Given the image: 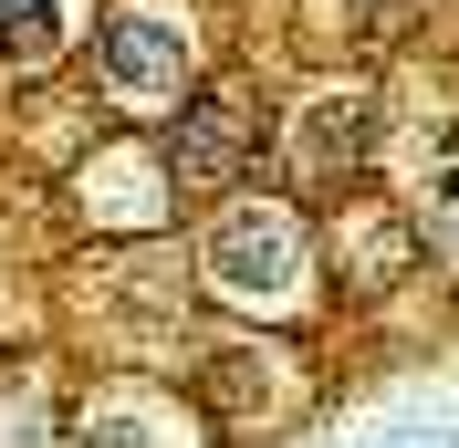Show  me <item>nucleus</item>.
Here are the masks:
<instances>
[{
  "instance_id": "0eeeda50",
  "label": "nucleus",
  "mask_w": 459,
  "mask_h": 448,
  "mask_svg": "<svg viewBox=\"0 0 459 448\" xmlns=\"http://www.w3.org/2000/svg\"><path fill=\"white\" fill-rule=\"evenodd\" d=\"M63 53V0H0V63H53Z\"/></svg>"
},
{
  "instance_id": "1a4fd4ad",
  "label": "nucleus",
  "mask_w": 459,
  "mask_h": 448,
  "mask_svg": "<svg viewBox=\"0 0 459 448\" xmlns=\"http://www.w3.org/2000/svg\"><path fill=\"white\" fill-rule=\"evenodd\" d=\"M397 448H459V438H449V427H418V438H397Z\"/></svg>"
},
{
  "instance_id": "39448f33",
  "label": "nucleus",
  "mask_w": 459,
  "mask_h": 448,
  "mask_svg": "<svg viewBox=\"0 0 459 448\" xmlns=\"http://www.w3.org/2000/svg\"><path fill=\"white\" fill-rule=\"evenodd\" d=\"M303 396V375H292L272 344H220V365H209V407H220V427H272Z\"/></svg>"
},
{
  "instance_id": "f03ea898",
  "label": "nucleus",
  "mask_w": 459,
  "mask_h": 448,
  "mask_svg": "<svg viewBox=\"0 0 459 448\" xmlns=\"http://www.w3.org/2000/svg\"><path fill=\"white\" fill-rule=\"evenodd\" d=\"M251 168H261V115H251V94H240V84L188 94V115H178V136H168V177H178V188H199V198H230Z\"/></svg>"
},
{
  "instance_id": "f257e3e1",
  "label": "nucleus",
  "mask_w": 459,
  "mask_h": 448,
  "mask_svg": "<svg viewBox=\"0 0 459 448\" xmlns=\"http://www.w3.org/2000/svg\"><path fill=\"white\" fill-rule=\"evenodd\" d=\"M314 229H303V209H282V198H230L220 220L199 229V281L220 292L230 313H251V323H282V313L314 303Z\"/></svg>"
},
{
  "instance_id": "423d86ee",
  "label": "nucleus",
  "mask_w": 459,
  "mask_h": 448,
  "mask_svg": "<svg viewBox=\"0 0 459 448\" xmlns=\"http://www.w3.org/2000/svg\"><path fill=\"white\" fill-rule=\"evenodd\" d=\"M157 188H168V168H157V157H136V146H105V157H94L84 168V220H157Z\"/></svg>"
},
{
  "instance_id": "7ed1b4c3",
  "label": "nucleus",
  "mask_w": 459,
  "mask_h": 448,
  "mask_svg": "<svg viewBox=\"0 0 459 448\" xmlns=\"http://www.w3.org/2000/svg\"><path fill=\"white\" fill-rule=\"evenodd\" d=\"M376 146H386V105H376V94H314V105L282 125V168L303 177V188H344Z\"/></svg>"
},
{
  "instance_id": "20e7f679",
  "label": "nucleus",
  "mask_w": 459,
  "mask_h": 448,
  "mask_svg": "<svg viewBox=\"0 0 459 448\" xmlns=\"http://www.w3.org/2000/svg\"><path fill=\"white\" fill-rule=\"evenodd\" d=\"M94 73L126 105H168V94H188V31L168 11H115L105 42H94Z\"/></svg>"
},
{
  "instance_id": "6e6552de",
  "label": "nucleus",
  "mask_w": 459,
  "mask_h": 448,
  "mask_svg": "<svg viewBox=\"0 0 459 448\" xmlns=\"http://www.w3.org/2000/svg\"><path fill=\"white\" fill-rule=\"evenodd\" d=\"M429 240H438V251L459 261V177H449V188H438V209H429Z\"/></svg>"
}]
</instances>
